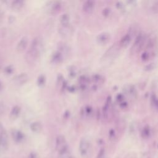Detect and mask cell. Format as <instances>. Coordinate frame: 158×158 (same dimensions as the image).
<instances>
[{
	"mask_svg": "<svg viewBox=\"0 0 158 158\" xmlns=\"http://www.w3.org/2000/svg\"><path fill=\"white\" fill-rule=\"evenodd\" d=\"M137 33V28L135 26H131L129 28L127 32L121 38L118 43L120 48H126L131 43L133 38Z\"/></svg>",
	"mask_w": 158,
	"mask_h": 158,
	"instance_id": "obj_3",
	"label": "cell"
},
{
	"mask_svg": "<svg viewBox=\"0 0 158 158\" xmlns=\"http://www.w3.org/2000/svg\"><path fill=\"white\" fill-rule=\"evenodd\" d=\"M14 71V67L12 65H8V66H6L5 68H4V72L5 73H6L7 75H10Z\"/></svg>",
	"mask_w": 158,
	"mask_h": 158,
	"instance_id": "obj_28",
	"label": "cell"
},
{
	"mask_svg": "<svg viewBox=\"0 0 158 158\" xmlns=\"http://www.w3.org/2000/svg\"><path fill=\"white\" fill-rule=\"evenodd\" d=\"M46 82V77L44 75H40L37 78V85L40 86H42Z\"/></svg>",
	"mask_w": 158,
	"mask_h": 158,
	"instance_id": "obj_26",
	"label": "cell"
},
{
	"mask_svg": "<svg viewBox=\"0 0 158 158\" xmlns=\"http://www.w3.org/2000/svg\"><path fill=\"white\" fill-rule=\"evenodd\" d=\"M58 158H72V156L70 155V151H69V149L65 150L64 152L59 153V157Z\"/></svg>",
	"mask_w": 158,
	"mask_h": 158,
	"instance_id": "obj_27",
	"label": "cell"
},
{
	"mask_svg": "<svg viewBox=\"0 0 158 158\" xmlns=\"http://www.w3.org/2000/svg\"><path fill=\"white\" fill-rule=\"evenodd\" d=\"M90 148V143L88 139L83 138L80 139L79 143V152L81 156H86Z\"/></svg>",
	"mask_w": 158,
	"mask_h": 158,
	"instance_id": "obj_7",
	"label": "cell"
},
{
	"mask_svg": "<svg viewBox=\"0 0 158 158\" xmlns=\"http://www.w3.org/2000/svg\"><path fill=\"white\" fill-rule=\"evenodd\" d=\"M28 38L27 36H23L18 42L17 46H16V49L17 51V52H21L22 51H23L28 44Z\"/></svg>",
	"mask_w": 158,
	"mask_h": 158,
	"instance_id": "obj_12",
	"label": "cell"
},
{
	"mask_svg": "<svg viewBox=\"0 0 158 158\" xmlns=\"http://www.w3.org/2000/svg\"><path fill=\"white\" fill-rule=\"evenodd\" d=\"M150 134H151V129H150L149 127L148 126V125L145 126L143 128V130H142V132H141L142 136L144 138H147L150 136Z\"/></svg>",
	"mask_w": 158,
	"mask_h": 158,
	"instance_id": "obj_24",
	"label": "cell"
},
{
	"mask_svg": "<svg viewBox=\"0 0 158 158\" xmlns=\"http://www.w3.org/2000/svg\"><path fill=\"white\" fill-rule=\"evenodd\" d=\"M93 114V109L89 106H86L81 110V115L83 117H90Z\"/></svg>",
	"mask_w": 158,
	"mask_h": 158,
	"instance_id": "obj_21",
	"label": "cell"
},
{
	"mask_svg": "<svg viewBox=\"0 0 158 158\" xmlns=\"http://www.w3.org/2000/svg\"><path fill=\"white\" fill-rule=\"evenodd\" d=\"M11 136L16 143H21L25 139V135L23 133L18 130H13L11 131Z\"/></svg>",
	"mask_w": 158,
	"mask_h": 158,
	"instance_id": "obj_11",
	"label": "cell"
},
{
	"mask_svg": "<svg viewBox=\"0 0 158 158\" xmlns=\"http://www.w3.org/2000/svg\"><path fill=\"white\" fill-rule=\"evenodd\" d=\"M152 9L155 13H158V1H156L153 4Z\"/></svg>",
	"mask_w": 158,
	"mask_h": 158,
	"instance_id": "obj_31",
	"label": "cell"
},
{
	"mask_svg": "<svg viewBox=\"0 0 158 158\" xmlns=\"http://www.w3.org/2000/svg\"><path fill=\"white\" fill-rule=\"evenodd\" d=\"M156 53L154 50H144L141 54V59L143 62L148 61L154 57Z\"/></svg>",
	"mask_w": 158,
	"mask_h": 158,
	"instance_id": "obj_14",
	"label": "cell"
},
{
	"mask_svg": "<svg viewBox=\"0 0 158 158\" xmlns=\"http://www.w3.org/2000/svg\"><path fill=\"white\" fill-rule=\"evenodd\" d=\"M119 49H120L118 44L115 43L114 44L112 45L104 54L102 57L103 60H109L112 58H114L118 53Z\"/></svg>",
	"mask_w": 158,
	"mask_h": 158,
	"instance_id": "obj_5",
	"label": "cell"
},
{
	"mask_svg": "<svg viewBox=\"0 0 158 158\" xmlns=\"http://www.w3.org/2000/svg\"><path fill=\"white\" fill-rule=\"evenodd\" d=\"M104 156H105V151L104 149H102L98 152L96 158H104Z\"/></svg>",
	"mask_w": 158,
	"mask_h": 158,
	"instance_id": "obj_30",
	"label": "cell"
},
{
	"mask_svg": "<svg viewBox=\"0 0 158 158\" xmlns=\"http://www.w3.org/2000/svg\"><path fill=\"white\" fill-rule=\"evenodd\" d=\"M147 36L144 33H139L135 37L133 43L130 49V54H135L139 52L146 45Z\"/></svg>",
	"mask_w": 158,
	"mask_h": 158,
	"instance_id": "obj_2",
	"label": "cell"
},
{
	"mask_svg": "<svg viewBox=\"0 0 158 158\" xmlns=\"http://www.w3.org/2000/svg\"><path fill=\"white\" fill-rule=\"evenodd\" d=\"M95 7V2L92 0H88L84 2L83 4L82 9L83 10L87 13V14H90L91 13Z\"/></svg>",
	"mask_w": 158,
	"mask_h": 158,
	"instance_id": "obj_10",
	"label": "cell"
},
{
	"mask_svg": "<svg viewBox=\"0 0 158 158\" xmlns=\"http://www.w3.org/2000/svg\"><path fill=\"white\" fill-rule=\"evenodd\" d=\"M102 15L105 17H108L111 14V9L109 7H106L102 10Z\"/></svg>",
	"mask_w": 158,
	"mask_h": 158,
	"instance_id": "obj_29",
	"label": "cell"
},
{
	"mask_svg": "<svg viewBox=\"0 0 158 158\" xmlns=\"http://www.w3.org/2000/svg\"><path fill=\"white\" fill-rule=\"evenodd\" d=\"M56 149L58 153L65 151L68 149V145L65 138L62 135H59L56 139Z\"/></svg>",
	"mask_w": 158,
	"mask_h": 158,
	"instance_id": "obj_4",
	"label": "cell"
},
{
	"mask_svg": "<svg viewBox=\"0 0 158 158\" xmlns=\"http://www.w3.org/2000/svg\"><path fill=\"white\" fill-rule=\"evenodd\" d=\"M30 128L34 133H40L42 130V125L38 122H34L30 124Z\"/></svg>",
	"mask_w": 158,
	"mask_h": 158,
	"instance_id": "obj_19",
	"label": "cell"
},
{
	"mask_svg": "<svg viewBox=\"0 0 158 158\" xmlns=\"http://www.w3.org/2000/svg\"><path fill=\"white\" fill-rule=\"evenodd\" d=\"M115 136V131L114 130H111L110 131H109V138L110 139H114Z\"/></svg>",
	"mask_w": 158,
	"mask_h": 158,
	"instance_id": "obj_32",
	"label": "cell"
},
{
	"mask_svg": "<svg viewBox=\"0 0 158 158\" xmlns=\"http://www.w3.org/2000/svg\"><path fill=\"white\" fill-rule=\"evenodd\" d=\"M151 104L154 109L158 110V98L156 96H152L151 98Z\"/></svg>",
	"mask_w": 158,
	"mask_h": 158,
	"instance_id": "obj_25",
	"label": "cell"
},
{
	"mask_svg": "<svg viewBox=\"0 0 158 158\" xmlns=\"http://www.w3.org/2000/svg\"><path fill=\"white\" fill-rule=\"evenodd\" d=\"M40 51L41 40L39 37H36L32 40L30 46L26 52V61L30 64H34L38 59L40 56Z\"/></svg>",
	"mask_w": 158,
	"mask_h": 158,
	"instance_id": "obj_1",
	"label": "cell"
},
{
	"mask_svg": "<svg viewBox=\"0 0 158 158\" xmlns=\"http://www.w3.org/2000/svg\"><path fill=\"white\" fill-rule=\"evenodd\" d=\"M91 80L94 83V85H102L104 82V77L99 74H95L93 75Z\"/></svg>",
	"mask_w": 158,
	"mask_h": 158,
	"instance_id": "obj_17",
	"label": "cell"
},
{
	"mask_svg": "<svg viewBox=\"0 0 158 158\" xmlns=\"http://www.w3.org/2000/svg\"><path fill=\"white\" fill-rule=\"evenodd\" d=\"M59 22L62 26H68L70 22V15L67 13L62 14L59 18Z\"/></svg>",
	"mask_w": 158,
	"mask_h": 158,
	"instance_id": "obj_16",
	"label": "cell"
},
{
	"mask_svg": "<svg viewBox=\"0 0 158 158\" xmlns=\"http://www.w3.org/2000/svg\"><path fill=\"white\" fill-rule=\"evenodd\" d=\"M9 147V138L6 131L0 132V154L5 152Z\"/></svg>",
	"mask_w": 158,
	"mask_h": 158,
	"instance_id": "obj_6",
	"label": "cell"
},
{
	"mask_svg": "<svg viewBox=\"0 0 158 158\" xmlns=\"http://www.w3.org/2000/svg\"><path fill=\"white\" fill-rule=\"evenodd\" d=\"M28 80V76L25 73H21L14 78V83L17 86L24 85Z\"/></svg>",
	"mask_w": 158,
	"mask_h": 158,
	"instance_id": "obj_9",
	"label": "cell"
},
{
	"mask_svg": "<svg viewBox=\"0 0 158 158\" xmlns=\"http://www.w3.org/2000/svg\"><path fill=\"white\" fill-rule=\"evenodd\" d=\"M60 3L59 2H54L51 4V6L50 7V12L51 14H56L57 13L60 9Z\"/></svg>",
	"mask_w": 158,
	"mask_h": 158,
	"instance_id": "obj_23",
	"label": "cell"
},
{
	"mask_svg": "<svg viewBox=\"0 0 158 158\" xmlns=\"http://www.w3.org/2000/svg\"><path fill=\"white\" fill-rule=\"evenodd\" d=\"M63 60V54L59 51H55L52 55L51 57V62L54 64H58L60 63Z\"/></svg>",
	"mask_w": 158,
	"mask_h": 158,
	"instance_id": "obj_13",
	"label": "cell"
},
{
	"mask_svg": "<svg viewBox=\"0 0 158 158\" xmlns=\"http://www.w3.org/2000/svg\"><path fill=\"white\" fill-rule=\"evenodd\" d=\"M59 32L61 35L67 36L70 34L71 28L69 27V25H68V26L60 25V27H59Z\"/></svg>",
	"mask_w": 158,
	"mask_h": 158,
	"instance_id": "obj_22",
	"label": "cell"
},
{
	"mask_svg": "<svg viewBox=\"0 0 158 158\" xmlns=\"http://www.w3.org/2000/svg\"><path fill=\"white\" fill-rule=\"evenodd\" d=\"M20 111H21V108L20 106H14L10 112V114H9L10 118L11 120H15L16 118H17V117L20 115Z\"/></svg>",
	"mask_w": 158,
	"mask_h": 158,
	"instance_id": "obj_15",
	"label": "cell"
},
{
	"mask_svg": "<svg viewBox=\"0 0 158 158\" xmlns=\"http://www.w3.org/2000/svg\"><path fill=\"white\" fill-rule=\"evenodd\" d=\"M24 5V1L22 0H14L11 3V8L14 10H18L23 7Z\"/></svg>",
	"mask_w": 158,
	"mask_h": 158,
	"instance_id": "obj_20",
	"label": "cell"
},
{
	"mask_svg": "<svg viewBox=\"0 0 158 158\" xmlns=\"http://www.w3.org/2000/svg\"><path fill=\"white\" fill-rule=\"evenodd\" d=\"M156 46V40L154 38H151L147 40L145 48L146 50H154L153 49Z\"/></svg>",
	"mask_w": 158,
	"mask_h": 158,
	"instance_id": "obj_18",
	"label": "cell"
},
{
	"mask_svg": "<svg viewBox=\"0 0 158 158\" xmlns=\"http://www.w3.org/2000/svg\"><path fill=\"white\" fill-rule=\"evenodd\" d=\"M110 39V35L108 32H102L99 33L96 37V41L101 45L107 44Z\"/></svg>",
	"mask_w": 158,
	"mask_h": 158,
	"instance_id": "obj_8",
	"label": "cell"
}]
</instances>
